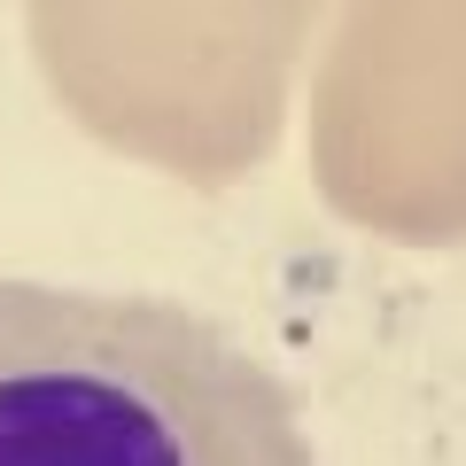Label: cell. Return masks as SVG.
<instances>
[{
  "mask_svg": "<svg viewBox=\"0 0 466 466\" xmlns=\"http://www.w3.org/2000/svg\"><path fill=\"white\" fill-rule=\"evenodd\" d=\"M0 466H311V435L187 303L0 280Z\"/></svg>",
  "mask_w": 466,
  "mask_h": 466,
  "instance_id": "1",
  "label": "cell"
}]
</instances>
